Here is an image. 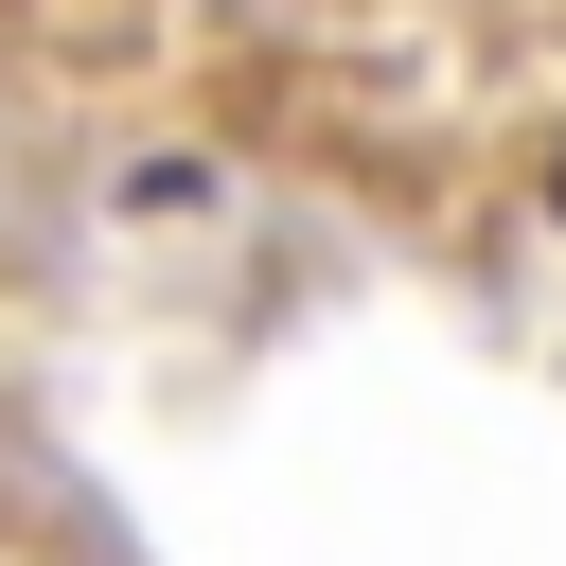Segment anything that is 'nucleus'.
Listing matches in <instances>:
<instances>
[{
    "instance_id": "f257e3e1",
    "label": "nucleus",
    "mask_w": 566,
    "mask_h": 566,
    "mask_svg": "<svg viewBox=\"0 0 566 566\" xmlns=\"http://www.w3.org/2000/svg\"><path fill=\"white\" fill-rule=\"evenodd\" d=\"M548 212H566V177H548Z\"/></svg>"
}]
</instances>
